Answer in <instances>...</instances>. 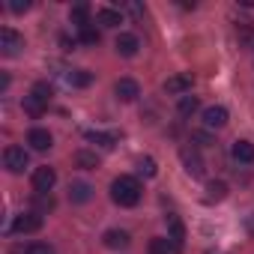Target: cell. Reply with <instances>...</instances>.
<instances>
[{
    "label": "cell",
    "mask_w": 254,
    "mask_h": 254,
    "mask_svg": "<svg viewBox=\"0 0 254 254\" xmlns=\"http://www.w3.org/2000/svg\"><path fill=\"white\" fill-rule=\"evenodd\" d=\"M24 111H27L30 117H42V114H45V105H42L39 99H33V96H24Z\"/></svg>",
    "instance_id": "obj_25"
},
{
    "label": "cell",
    "mask_w": 254,
    "mask_h": 254,
    "mask_svg": "<svg viewBox=\"0 0 254 254\" xmlns=\"http://www.w3.org/2000/svg\"><path fill=\"white\" fill-rule=\"evenodd\" d=\"M114 48H117V54H120V57H135V54H138V48H141V42H138V36H135V33H120V36H117V42H114Z\"/></svg>",
    "instance_id": "obj_7"
},
{
    "label": "cell",
    "mask_w": 254,
    "mask_h": 254,
    "mask_svg": "<svg viewBox=\"0 0 254 254\" xmlns=\"http://www.w3.org/2000/svg\"><path fill=\"white\" fill-rule=\"evenodd\" d=\"M3 165H6L9 174H21V171L30 165V156H27L24 147H6V150H3Z\"/></svg>",
    "instance_id": "obj_2"
},
{
    "label": "cell",
    "mask_w": 254,
    "mask_h": 254,
    "mask_svg": "<svg viewBox=\"0 0 254 254\" xmlns=\"http://www.w3.org/2000/svg\"><path fill=\"white\" fill-rule=\"evenodd\" d=\"M21 48H24V36H21V33H15L12 27H3V30H0V51H3L6 57L18 54Z\"/></svg>",
    "instance_id": "obj_4"
},
{
    "label": "cell",
    "mask_w": 254,
    "mask_h": 254,
    "mask_svg": "<svg viewBox=\"0 0 254 254\" xmlns=\"http://www.w3.org/2000/svg\"><path fill=\"white\" fill-rule=\"evenodd\" d=\"M177 111H180L183 117L194 114V111H197V99H194V96H180V105H177Z\"/></svg>",
    "instance_id": "obj_26"
},
{
    "label": "cell",
    "mask_w": 254,
    "mask_h": 254,
    "mask_svg": "<svg viewBox=\"0 0 254 254\" xmlns=\"http://www.w3.org/2000/svg\"><path fill=\"white\" fill-rule=\"evenodd\" d=\"M150 254H180V245H174L165 236H153L150 239Z\"/></svg>",
    "instance_id": "obj_16"
},
{
    "label": "cell",
    "mask_w": 254,
    "mask_h": 254,
    "mask_svg": "<svg viewBox=\"0 0 254 254\" xmlns=\"http://www.w3.org/2000/svg\"><path fill=\"white\" fill-rule=\"evenodd\" d=\"M209 254H221V251H209Z\"/></svg>",
    "instance_id": "obj_31"
},
{
    "label": "cell",
    "mask_w": 254,
    "mask_h": 254,
    "mask_svg": "<svg viewBox=\"0 0 254 254\" xmlns=\"http://www.w3.org/2000/svg\"><path fill=\"white\" fill-rule=\"evenodd\" d=\"M54 183H57V174H54V168H36L33 171V191L36 194H48L51 189H54Z\"/></svg>",
    "instance_id": "obj_5"
},
{
    "label": "cell",
    "mask_w": 254,
    "mask_h": 254,
    "mask_svg": "<svg viewBox=\"0 0 254 254\" xmlns=\"http://www.w3.org/2000/svg\"><path fill=\"white\" fill-rule=\"evenodd\" d=\"M203 126H206V129H221V126H227V108L209 105L203 111Z\"/></svg>",
    "instance_id": "obj_9"
},
{
    "label": "cell",
    "mask_w": 254,
    "mask_h": 254,
    "mask_svg": "<svg viewBox=\"0 0 254 254\" xmlns=\"http://www.w3.org/2000/svg\"><path fill=\"white\" fill-rule=\"evenodd\" d=\"M206 197H209V200H224V197H227V186H224L221 180H212V183L206 186Z\"/></svg>",
    "instance_id": "obj_23"
},
{
    "label": "cell",
    "mask_w": 254,
    "mask_h": 254,
    "mask_svg": "<svg viewBox=\"0 0 254 254\" xmlns=\"http://www.w3.org/2000/svg\"><path fill=\"white\" fill-rule=\"evenodd\" d=\"M30 96L33 99H39L45 108H48V102H51V96H54V90H51V84H45V81H39V84H33V90H30Z\"/></svg>",
    "instance_id": "obj_20"
},
{
    "label": "cell",
    "mask_w": 254,
    "mask_h": 254,
    "mask_svg": "<svg viewBox=\"0 0 254 254\" xmlns=\"http://www.w3.org/2000/svg\"><path fill=\"white\" fill-rule=\"evenodd\" d=\"M111 200L117 206H138V200H141V183L135 177H117L111 183Z\"/></svg>",
    "instance_id": "obj_1"
},
{
    "label": "cell",
    "mask_w": 254,
    "mask_h": 254,
    "mask_svg": "<svg viewBox=\"0 0 254 254\" xmlns=\"http://www.w3.org/2000/svg\"><path fill=\"white\" fill-rule=\"evenodd\" d=\"M138 174H144L147 180H153V177L159 174V168H156V162H153L150 156H141V159H138Z\"/></svg>",
    "instance_id": "obj_24"
},
{
    "label": "cell",
    "mask_w": 254,
    "mask_h": 254,
    "mask_svg": "<svg viewBox=\"0 0 254 254\" xmlns=\"http://www.w3.org/2000/svg\"><path fill=\"white\" fill-rule=\"evenodd\" d=\"M96 21H99L102 27H120V24H123V15H120L117 9H108V6H105V9L96 12Z\"/></svg>",
    "instance_id": "obj_17"
},
{
    "label": "cell",
    "mask_w": 254,
    "mask_h": 254,
    "mask_svg": "<svg viewBox=\"0 0 254 254\" xmlns=\"http://www.w3.org/2000/svg\"><path fill=\"white\" fill-rule=\"evenodd\" d=\"M42 227V215L39 212H21L15 221H12V233H36Z\"/></svg>",
    "instance_id": "obj_6"
},
{
    "label": "cell",
    "mask_w": 254,
    "mask_h": 254,
    "mask_svg": "<svg viewBox=\"0 0 254 254\" xmlns=\"http://www.w3.org/2000/svg\"><path fill=\"white\" fill-rule=\"evenodd\" d=\"M87 141H93V144H99V147L111 150V147L117 144V135H108V132H87Z\"/></svg>",
    "instance_id": "obj_22"
},
{
    "label": "cell",
    "mask_w": 254,
    "mask_h": 254,
    "mask_svg": "<svg viewBox=\"0 0 254 254\" xmlns=\"http://www.w3.org/2000/svg\"><path fill=\"white\" fill-rule=\"evenodd\" d=\"M27 144H30L36 153H45V150H51L54 138H51V132H48V129H30V135H27Z\"/></svg>",
    "instance_id": "obj_10"
},
{
    "label": "cell",
    "mask_w": 254,
    "mask_h": 254,
    "mask_svg": "<svg viewBox=\"0 0 254 254\" xmlns=\"http://www.w3.org/2000/svg\"><path fill=\"white\" fill-rule=\"evenodd\" d=\"M191 84H194L191 72H180V75H171L165 81V93H171V96H189L191 93Z\"/></svg>",
    "instance_id": "obj_3"
},
{
    "label": "cell",
    "mask_w": 254,
    "mask_h": 254,
    "mask_svg": "<svg viewBox=\"0 0 254 254\" xmlns=\"http://www.w3.org/2000/svg\"><path fill=\"white\" fill-rule=\"evenodd\" d=\"M230 153H233V159L242 162V165H251V162H254V144H248V141H236Z\"/></svg>",
    "instance_id": "obj_15"
},
{
    "label": "cell",
    "mask_w": 254,
    "mask_h": 254,
    "mask_svg": "<svg viewBox=\"0 0 254 254\" xmlns=\"http://www.w3.org/2000/svg\"><path fill=\"white\" fill-rule=\"evenodd\" d=\"M165 224H168V239L174 242V245H180L183 248V239H186V227H183V221H180V215H165Z\"/></svg>",
    "instance_id": "obj_11"
},
{
    "label": "cell",
    "mask_w": 254,
    "mask_h": 254,
    "mask_svg": "<svg viewBox=\"0 0 254 254\" xmlns=\"http://www.w3.org/2000/svg\"><path fill=\"white\" fill-rule=\"evenodd\" d=\"M27 9H30L27 0H12V3H9V12H15V15H21V12H27Z\"/></svg>",
    "instance_id": "obj_30"
},
{
    "label": "cell",
    "mask_w": 254,
    "mask_h": 254,
    "mask_svg": "<svg viewBox=\"0 0 254 254\" xmlns=\"http://www.w3.org/2000/svg\"><path fill=\"white\" fill-rule=\"evenodd\" d=\"M72 24H75L78 30L90 24V6H87V3H78V6H72Z\"/></svg>",
    "instance_id": "obj_19"
},
{
    "label": "cell",
    "mask_w": 254,
    "mask_h": 254,
    "mask_svg": "<svg viewBox=\"0 0 254 254\" xmlns=\"http://www.w3.org/2000/svg\"><path fill=\"white\" fill-rule=\"evenodd\" d=\"M75 165H78L81 171H96V168H99V156L90 153V150H78V153H75Z\"/></svg>",
    "instance_id": "obj_18"
},
{
    "label": "cell",
    "mask_w": 254,
    "mask_h": 254,
    "mask_svg": "<svg viewBox=\"0 0 254 254\" xmlns=\"http://www.w3.org/2000/svg\"><path fill=\"white\" fill-rule=\"evenodd\" d=\"M36 206L39 209H54V197L51 194H36Z\"/></svg>",
    "instance_id": "obj_29"
},
{
    "label": "cell",
    "mask_w": 254,
    "mask_h": 254,
    "mask_svg": "<svg viewBox=\"0 0 254 254\" xmlns=\"http://www.w3.org/2000/svg\"><path fill=\"white\" fill-rule=\"evenodd\" d=\"M90 197H93V186H90V183H81V180H78V183L69 186V200H72V203H87Z\"/></svg>",
    "instance_id": "obj_14"
},
{
    "label": "cell",
    "mask_w": 254,
    "mask_h": 254,
    "mask_svg": "<svg viewBox=\"0 0 254 254\" xmlns=\"http://www.w3.org/2000/svg\"><path fill=\"white\" fill-rule=\"evenodd\" d=\"M102 242H105L108 248H114V251H117V248H129V242H132V236H129V233H126V230H117V227H114V230H105V236H102Z\"/></svg>",
    "instance_id": "obj_12"
},
{
    "label": "cell",
    "mask_w": 254,
    "mask_h": 254,
    "mask_svg": "<svg viewBox=\"0 0 254 254\" xmlns=\"http://www.w3.org/2000/svg\"><path fill=\"white\" fill-rule=\"evenodd\" d=\"M63 78H66V84H72V87H87V84L93 81V75L84 72V69H78V72H66Z\"/></svg>",
    "instance_id": "obj_21"
},
{
    "label": "cell",
    "mask_w": 254,
    "mask_h": 254,
    "mask_svg": "<svg viewBox=\"0 0 254 254\" xmlns=\"http://www.w3.org/2000/svg\"><path fill=\"white\" fill-rule=\"evenodd\" d=\"M24 254H54V251H51V245H45V242H33V245L24 248Z\"/></svg>",
    "instance_id": "obj_28"
},
{
    "label": "cell",
    "mask_w": 254,
    "mask_h": 254,
    "mask_svg": "<svg viewBox=\"0 0 254 254\" xmlns=\"http://www.w3.org/2000/svg\"><path fill=\"white\" fill-rule=\"evenodd\" d=\"M114 93H117L120 102H135V99L141 96V87H138V81H132V78H120L117 87H114Z\"/></svg>",
    "instance_id": "obj_8"
},
{
    "label": "cell",
    "mask_w": 254,
    "mask_h": 254,
    "mask_svg": "<svg viewBox=\"0 0 254 254\" xmlns=\"http://www.w3.org/2000/svg\"><path fill=\"white\" fill-rule=\"evenodd\" d=\"M180 159H183V165H186V171H189L191 177H200V174H203V159L197 156V150H183Z\"/></svg>",
    "instance_id": "obj_13"
},
{
    "label": "cell",
    "mask_w": 254,
    "mask_h": 254,
    "mask_svg": "<svg viewBox=\"0 0 254 254\" xmlns=\"http://www.w3.org/2000/svg\"><path fill=\"white\" fill-rule=\"evenodd\" d=\"M78 36H81V42H84V45H99V30H96V27H90V24H87V27H81V30H78Z\"/></svg>",
    "instance_id": "obj_27"
}]
</instances>
